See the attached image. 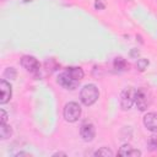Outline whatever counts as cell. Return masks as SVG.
Returning <instances> with one entry per match:
<instances>
[{
	"label": "cell",
	"instance_id": "19",
	"mask_svg": "<svg viewBox=\"0 0 157 157\" xmlns=\"http://www.w3.org/2000/svg\"><path fill=\"white\" fill-rule=\"evenodd\" d=\"M54 156H66V153H64V152H56V153H54Z\"/></svg>",
	"mask_w": 157,
	"mask_h": 157
},
{
	"label": "cell",
	"instance_id": "3",
	"mask_svg": "<svg viewBox=\"0 0 157 157\" xmlns=\"http://www.w3.org/2000/svg\"><path fill=\"white\" fill-rule=\"evenodd\" d=\"M56 82H58L60 86H63L64 88H66V90H75V88L77 87V85H78L80 81L70 72L69 69H66L64 72H61V74L58 76Z\"/></svg>",
	"mask_w": 157,
	"mask_h": 157
},
{
	"label": "cell",
	"instance_id": "10",
	"mask_svg": "<svg viewBox=\"0 0 157 157\" xmlns=\"http://www.w3.org/2000/svg\"><path fill=\"white\" fill-rule=\"evenodd\" d=\"M119 155L121 156H129V157H137L141 156V152L139 150H135L134 147H131L130 145H124L120 147V150L118 151Z\"/></svg>",
	"mask_w": 157,
	"mask_h": 157
},
{
	"label": "cell",
	"instance_id": "5",
	"mask_svg": "<svg viewBox=\"0 0 157 157\" xmlns=\"http://www.w3.org/2000/svg\"><path fill=\"white\" fill-rule=\"evenodd\" d=\"M135 97H136V90L134 87H126L120 94V107L124 110L130 109L131 105L135 103Z\"/></svg>",
	"mask_w": 157,
	"mask_h": 157
},
{
	"label": "cell",
	"instance_id": "14",
	"mask_svg": "<svg viewBox=\"0 0 157 157\" xmlns=\"http://www.w3.org/2000/svg\"><path fill=\"white\" fill-rule=\"evenodd\" d=\"M4 76L6 78H15L16 77V70L13 67H7L4 72Z\"/></svg>",
	"mask_w": 157,
	"mask_h": 157
},
{
	"label": "cell",
	"instance_id": "13",
	"mask_svg": "<svg viewBox=\"0 0 157 157\" xmlns=\"http://www.w3.org/2000/svg\"><path fill=\"white\" fill-rule=\"evenodd\" d=\"M147 145H148L151 151H157V136L156 135L150 136V139L147 141Z\"/></svg>",
	"mask_w": 157,
	"mask_h": 157
},
{
	"label": "cell",
	"instance_id": "7",
	"mask_svg": "<svg viewBox=\"0 0 157 157\" xmlns=\"http://www.w3.org/2000/svg\"><path fill=\"white\" fill-rule=\"evenodd\" d=\"M80 135H81L83 141H87V142L92 141L94 139V136H96V129H94L93 124H91V123L82 124L81 129H80Z\"/></svg>",
	"mask_w": 157,
	"mask_h": 157
},
{
	"label": "cell",
	"instance_id": "6",
	"mask_svg": "<svg viewBox=\"0 0 157 157\" xmlns=\"http://www.w3.org/2000/svg\"><path fill=\"white\" fill-rule=\"evenodd\" d=\"M21 65L29 72L36 74L39 70V63L34 56L31 55H25L21 58Z\"/></svg>",
	"mask_w": 157,
	"mask_h": 157
},
{
	"label": "cell",
	"instance_id": "1",
	"mask_svg": "<svg viewBox=\"0 0 157 157\" xmlns=\"http://www.w3.org/2000/svg\"><path fill=\"white\" fill-rule=\"evenodd\" d=\"M99 97V92H98V88L94 86V85H86L82 87L81 92H80V98H81V102L85 104V105H92L97 102Z\"/></svg>",
	"mask_w": 157,
	"mask_h": 157
},
{
	"label": "cell",
	"instance_id": "4",
	"mask_svg": "<svg viewBox=\"0 0 157 157\" xmlns=\"http://www.w3.org/2000/svg\"><path fill=\"white\" fill-rule=\"evenodd\" d=\"M81 115V107L76 102H69L64 107V118L69 123H75Z\"/></svg>",
	"mask_w": 157,
	"mask_h": 157
},
{
	"label": "cell",
	"instance_id": "18",
	"mask_svg": "<svg viewBox=\"0 0 157 157\" xmlns=\"http://www.w3.org/2000/svg\"><path fill=\"white\" fill-rule=\"evenodd\" d=\"M16 156H29V155L26 152H18V153H16Z\"/></svg>",
	"mask_w": 157,
	"mask_h": 157
},
{
	"label": "cell",
	"instance_id": "9",
	"mask_svg": "<svg viewBox=\"0 0 157 157\" xmlns=\"http://www.w3.org/2000/svg\"><path fill=\"white\" fill-rule=\"evenodd\" d=\"M144 125L147 130L152 132H157V113L150 112L144 117Z\"/></svg>",
	"mask_w": 157,
	"mask_h": 157
},
{
	"label": "cell",
	"instance_id": "2",
	"mask_svg": "<svg viewBox=\"0 0 157 157\" xmlns=\"http://www.w3.org/2000/svg\"><path fill=\"white\" fill-rule=\"evenodd\" d=\"M151 103H152V94L147 88L141 87L136 90L135 104L140 110H146L151 105Z\"/></svg>",
	"mask_w": 157,
	"mask_h": 157
},
{
	"label": "cell",
	"instance_id": "8",
	"mask_svg": "<svg viewBox=\"0 0 157 157\" xmlns=\"http://www.w3.org/2000/svg\"><path fill=\"white\" fill-rule=\"evenodd\" d=\"M0 103L1 104H5L10 101L11 96H12V90H11V85L6 81V80H1L0 81Z\"/></svg>",
	"mask_w": 157,
	"mask_h": 157
},
{
	"label": "cell",
	"instance_id": "12",
	"mask_svg": "<svg viewBox=\"0 0 157 157\" xmlns=\"http://www.w3.org/2000/svg\"><path fill=\"white\" fill-rule=\"evenodd\" d=\"M94 156H105V157H112L113 156V152L112 150H109L108 147H101L98 148L96 152H94Z\"/></svg>",
	"mask_w": 157,
	"mask_h": 157
},
{
	"label": "cell",
	"instance_id": "15",
	"mask_svg": "<svg viewBox=\"0 0 157 157\" xmlns=\"http://www.w3.org/2000/svg\"><path fill=\"white\" fill-rule=\"evenodd\" d=\"M147 65H148L147 59H139V60H137V64H136V66H137V69H139L140 71H144V70L147 67Z\"/></svg>",
	"mask_w": 157,
	"mask_h": 157
},
{
	"label": "cell",
	"instance_id": "11",
	"mask_svg": "<svg viewBox=\"0 0 157 157\" xmlns=\"http://www.w3.org/2000/svg\"><path fill=\"white\" fill-rule=\"evenodd\" d=\"M11 134H12L11 128H10L6 123H5V124L0 123V137H1V140H5V139L10 137Z\"/></svg>",
	"mask_w": 157,
	"mask_h": 157
},
{
	"label": "cell",
	"instance_id": "16",
	"mask_svg": "<svg viewBox=\"0 0 157 157\" xmlns=\"http://www.w3.org/2000/svg\"><path fill=\"white\" fill-rule=\"evenodd\" d=\"M0 113H1V123H2V124H5V123H6V120H7V114H6V112H5L4 109H1V110H0Z\"/></svg>",
	"mask_w": 157,
	"mask_h": 157
},
{
	"label": "cell",
	"instance_id": "17",
	"mask_svg": "<svg viewBox=\"0 0 157 157\" xmlns=\"http://www.w3.org/2000/svg\"><path fill=\"white\" fill-rule=\"evenodd\" d=\"M94 6H96V9H103L104 7V4L102 2V0H97L96 4H94Z\"/></svg>",
	"mask_w": 157,
	"mask_h": 157
}]
</instances>
